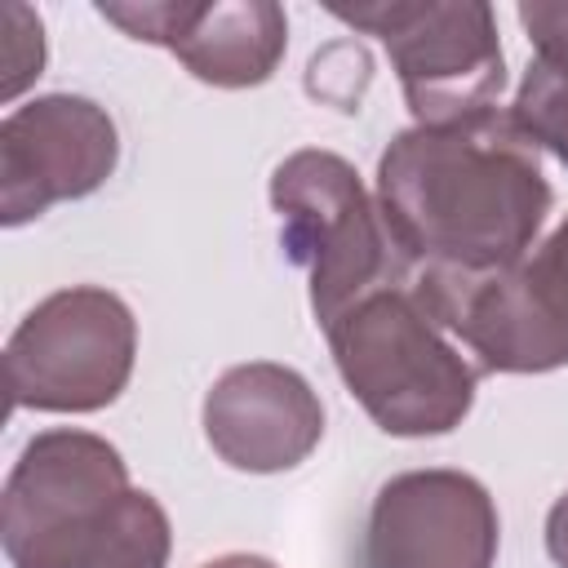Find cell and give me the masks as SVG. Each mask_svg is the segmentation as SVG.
<instances>
[{
  "label": "cell",
  "instance_id": "6da1fadb",
  "mask_svg": "<svg viewBox=\"0 0 568 568\" xmlns=\"http://www.w3.org/2000/svg\"><path fill=\"white\" fill-rule=\"evenodd\" d=\"M550 182L510 111L413 124L377 160V213L413 271H497L532 253Z\"/></svg>",
  "mask_w": 568,
  "mask_h": 568
},
{
  "label": "cell",
  "instance_id": "7a4b0ae2",
  "mask_svg": "<svg viewBox=\"0 0 568 568\" xmlns=\"http://www.w3.org/2000/svg\"><path fill=\"white\" fill-rule=\"evenodd\" d=\"M333 364L377 430L395 439L448 435L475 404V364L426 315L408 280L382 284L328 328Z\"/></svg>",
  "mask_w": 568,
  "mask_h": 568
},
{
  "label": "cell",
  "instance_id": "3957f363",
  "mask_svg": "<svg viewBox=\"0 0 568 568\" xmlns=\"http://www.w3.org/2000/svg\"><path fill=\"white\" fill-rule=\"evenodd\" d=\"M271 209L280 213V244L306 271L311 315L328 328L364 293L395 284L404 262L377 213V195L364 191L351 160L337 151L302 146L271 173Z\"/></svg>",
  "mask_w": 568,
  "mask_h": 568
},
{
  "label": "cell",
  "instance_id": "277c9868",
  "mask_svg": "<svg viewBox=\"0 0 568 568\" xmlns=\"http://www.w3.org/2000/svg\"><path fill=\"white\" fill-rule=\"evenodd\" d=\"M355 31L382 40L417 124H457L497 111L506 53L484 0H368L328 4Z\"/></svg>",
  "mask_w": 568,
  "mask_h": 568
},
{
  "label": "cell",
  "instance_id": "5b68a950",
  "mask_svg": "<svg viewBox=\"0 0 568 568\" xmlns=\"http://www.w3.org/2000/svg\"><path fill=\"white\" fill-rule=\"evenodd\" d=\"M138 320L102 284H71L36 302L4 342L9 408L98 413L133 377Z\"/></svg>",
  "mask_w": 568,
  "mask_h": 568
},
{
  "label": "cell",
  "instance_id": "8992f818",
  "mask_svg": "<svg viewBox=\"0 0 568 568\" xmlns=\"http://www.w3.org/2000/svg\"><path fill=\"white\" fill-rule=\"evenodd\" d=\"M129 488V466L111 439L75 426L31 435L0 501V541L9 564L62 568Z\"/></svg>",
  "mask_w": 568,
  "mask_h": 568
},
{
  "label": "cell",
  "instance_id": "52a82bcc",
  "mask_svg": "<svg viewBox=\"0 0 568 568\" xmlns=\"http://www.w3.org/2000/svg\"><path fill=\"white\" fill-rule=\"evenodd\" d=\"M120 164L106 106L80 93H44L0 120V226H27L53 204L93 195Z\"/></svg>",
  "mask_w": 568,
  "mask_h": 568
},
{
  "label": "cell",
  "instance_id": "ba28073f",
  "mask_svg": "<svg viewBox=\"0 0 568 568\" xmlns=\"http://www.w3.org/2000/svg\"><path fill=\"white\" fill-rule=\"evenodd\" d=\"M408 284L475 373H555L568 364V324L541 302L519 262L497 271L422 266Z\"/></svg>",
  "mask_w": 568,
  "mask_h": 568
},
{
  "label": "cell",
  "instance_id": "9c48e42d",
  "mask_svg": "<svg viewBox=\"0 0 568 568\" xmlns=\"http://www.w3.org/2000/svg\"><path fill=\"white\" fill-rule=\"evenodd\" d=\"M497 546V501L466 470H404L373 497L368 568H493Z\"/></svg>",
  "mask_w": 568,
  "mask_h": 568
},
{
  "label": "cell",
  "instance_id": "30bf717a",
  "mask_svg": "<svg viewBox=\"0 0 568 568\" xmlns=\"http://www.w3.org/2000/svg\"><path fill=\"white\" fill-rule=\"evenodd\" d=\"M98 13L124 36L169 49L213 89L266 84L288 49V18L275 0H102Z\"/></svg>",
  "mask_w": 568,
  "mask_h": 568
},
{
  "label": "cell",
  "instance_id": "8fae6325",
  "mask_svg": "<svg viewBox=\"0 0 568 568\" xmlns=\"http://www.w3.org/2000/svg\"><path fill=\"white\" fill-rule=\"evenodd\" d=\"M200 426L217 462L244 475H280L302 466L324 439V404L315 386L275 359L226 368L200 404Z\"/></svg>",
  "mask_w": 568,
  "mask_h": 568
},
{
  "label": "cell",
  "instance_id": "7c38bea8",
  "mask_svg": "<svg viewBox=\"0 0 568 568\" xmlns=\"http://www.w3.org/2000/svg\"><path fill=\"white\" fill-rule=\"evenodd\" d=\"M173 550L169 510L155 493L129 488L115 510L71 550L62 568H164Z\"/></svg>",
  "mask_w": 568,
  "mask_h": 568
},
{
  "label": "cell",
  "instance_id": "4fadbf2b",
  "mask_svg": "<svg viewBox=\"0 0 568 568\" xmlns=\"http://www.w3.org/2000/svg\"><path fill=\"white\" fill-rule=\"evenodd\" d=\"M515 129L546 155H555L568 169V62L564 58H532L515 102H510Z\"/></svg>",
  "mask_w": 568,
  "mask_h": 568
},
{
  "label": "cell",
  "instance_id": "5bb4252c",
  "mask_svg": "<svg viewBox=\"0 0 568 568\" xmlns=\"http://www.w3.org/2000/svg\"><path fill=\"white\" fill-rule=\"evenodd\" d=\"M44 71V22L27 4H0V98L18 102Z\"/></svg>",
  "mask_w": 568,
  "mask_h": 568
},
{
  "label": "cell",
  "instance_id": "9a60e30c",
  "mask_svg": "<svg viewBox=\"0 0 568 568\" xmlns=\"http://www.w3.org/2000/svg\"><path fill=\"white\" fill-rule=\"evenodd\" d=\"M519 266H524L528 284L541 293V302L568 324V213L541 244H532V253Z\"/></svg>",
  "mask_w": 568,
  "mask_h": 568
},
{
  "label": "cell",
  "instance_id": "2e32d148",
  "mask_svg": "<svg viewBox=\"0 0 568 568\" xmlns=\"http://www.w3.org/2000/svg\"><path fill=\"white\" fill-rule=\"evenodd\" d=\"M515 18L541 58L568 62V0H524Z\"/></svg>",
  "mask_w": 568,
  "mask_h": 568
},
{
  "label": "cell",
  "instance_id": "e0dca14e",
  "mask_svg": "<svg viewBox=\"0 0 568 568\" xmlns=\"http://www.w3.org/2000/svg\"><path fill=\"white\" fill-rule=\"evenodd\" d=\"M546 555L555 559V568H568V493L546 510Z\"/></svg>",
  "mask_w": 568,
  "mask_h": 568
},
{
  "label": "cell",
  "instance_id": "ac0fdd59",
  "mask_svg": "<svg viewBox=\"0 0 568 568\" xmlns=\"http://www.w3.org/2000/svg\"><path fill=\"white\" fill-rule=\"evenodd\" d=\"M200 568H280V564L266 555H253V550H226L217 559H204Z\"/></svg>",
  "mask_w": 568,
  "mask_h": 568
}]
</instances>
